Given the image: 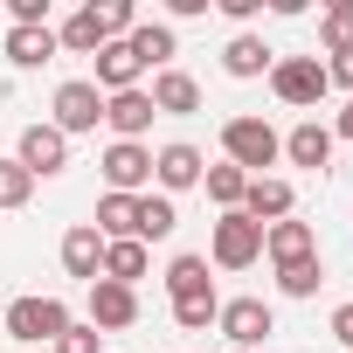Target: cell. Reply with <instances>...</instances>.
Masks as SVG:
<instances>
[{"label": "cell", "mask_w": 353, "mask_h": 353, "mask_svg": "<svg viewBox=\"0 0 353 353\" xmlns=\"http://www.w3.org/2000/svg\"><path fill=\"white\" fill-rule=\"evenodd\" d=\"M166 298H173V305H188V298H215L208 256H173V263H166Z\"/></svg>", "instance_id": "21"}, {"label": "cell", "mask_w": 353, "mask_h": 353, "mask_svg": "<svg viewBox=\"0 0 353 353\" xmlns=\"http://www.w3.org/2000/svg\"><path fill=\"white\" fill-rule=\"evenodd\" d=\"M145 97H152L159 118H194V111H201V83H194L188 70H159V77L145 83Z\"/></svg>", "instance_id": "13"}, {"label": "cell", "mask_w": 353, "mask_h": 353, "mask_svg": "<svg viewBox=\"0 0 353 353\" xmlns=\"http://www.w3.org/2000/svg\"><path fill=\"white\" fill-rule=\"evenodd\" d=\"M0 49H8L14 70H42V63L56 56V28H8V42H0Z\"/></svg>", "instance_id": "23"}, {"label": "cell", "mask_w": 353, "mask_h": 353, "mask_svg": "<svg viewBox=\"0 0 353 353\" xmlns=\"http://www.w3.org/2000/svg\"><path fill=\"white\" fill-rule=\"evenodd\" d=\"M332 339H339V346H353V305H339V312H332Z\"/></svg>", "instance_id": "35"}, {"label": "cell", "mask_w": 353, "mask_h": 353, "mask_svg": "<svg viewBox=\"0 0 353 353\" xmlns=\"http://www.w3.org/2000/svg\"><path fill=\"white\" fill-rule=\"evenodd\" d=\"M201 173H208V159H201V145H188V139H173V145L152 152V181H159L166 201L188 194V188H201Z\"/></svg>", "instance_id": "8"}, {"label": "cell", "mask_w": 353, "mask_h": 353, "mask_svg": "<svg viewBox=\"0 0 353 353\" xmlns=\"http://www.w3.org/2000/svg\"><path fill=\"white\" fill-rule=\"evenodd\" d=\"M222 159H229L236 173H250V181H263V166L284 159V132H277L270 118H229V125H222Z\"/></svg>", "instance_id": "1"}, {"label": "cell", "mask_w": 353, "mask_h": 353, "mask_svg": "<svg viewBox=\"0 0 353 353\" xmlns=\"http://www.w3.org/2000/svg\"><path fill=\"white\" fill-rule=\"evenodd\" d=\"M332 145H339V139H332V125H319V118H305V125L284 132V159H291V166H312V173L332 166Z\"/></svg>", "instance_id": "14"}, {"label": "cell", "mask_w": 353, "mask_h": 353, "mask_svg": "<svg viewBox=\"0 0 353 353\" xmlns=\"http://www.w3.org/2000/svg\"><path fill=\"white\" fill-rule=\"evenodd\" d=\"M97 339H104V332H97L90 319H70V325H63V339H56V353H104Z\"/></svg>", "instance_id": "31"}, {"label": "cell", "mask_w": 353, "mask_h": 353, "mask_svg": "<svg viewBox=\"0 0 353 353\" xmlns=\"http://www.w3.org/2000/svg\"><path fill=\"white\" fill-rule=\"evenodd\" d=\"M28 194H35V173L21 159H0V208H28Z\"/></svg>", "instance_id": "29"}, {"label": "cell", "mask_w": 353, "mask_h": 353, "mask_svg": "<svg viewBox=\"0 0 353 353\" xmlns=\"http://www.w3.org/2000/svg\"><path fill=\"white\" fill-rule=\"evenodd\" d=\"M263 256H270V263H298V256H319V236H312V222H298V215L270 222V229H263Z\"/></svg>", "instance_id": "17"}, {"label": "cell", "mask_w": 353, "mask_h": 353, "mask_svg": "<svg viewBox=\"0 0 353 353\" xmlns=\"http://www.w3.org/2000/svg\"><path fill=\"white\" fill-rule=\"evenodd\" d=\"M243 215H250L256 229H270V222L298 215V188H291V181H277V173H263V181H250V188H243Z\"/></svg>", "instance_id": "10"}, {"label": "cell", "mask_w": 353, "mask_h": 353, "mask_svg": "<svg viewBox=\"0 0 353 353\" xmlns=\"http://www.w3.org/2000/svg\"><path fill=\"white\" fill-rule=\"evenodd\" d=\"M152 97H145V83L139 90H118V97H104V125H111V139H132V145H145V132H152Z\"/></svg>", "instance_id": "11"}, {"label": "cell", "mask_w": 353, "mask_h": 353, "mask_svg": "<svg viewBox=\"0 0 353 353\" xmlns=\"http://www.w3.org/2000/svg\"><path fill=\"white\" fill-rule=\"evenodd\" d=\"M104 243H139V194H97V222Z\"/></svg>", "instance_id": "20"}, {"label": "cell", "mask_w": 353, "mask_h": 353, "mask_svg": "<svg viewBox=\"0 0 353 353\" xmlns=\"http://www.w3.org/2000/svg\"><path fill=\"white\" fill-rule=\"evenodd\" d=\"M325 83H339V90L353 97V56H332V63H325Z\"/></svg>", "instance_id": "33"}, {"label": "cell", "mask_w": 353, "mask_h": 353, "mask_svg": "<svg viewBox=\"0 0 353 353\" xmlns=\"http://www.w3.org/2000/svg\"><path fill=\"white\" fill-rule=\"evenodd\" d=\"M263 256V229L243 215V208H229L222 222H215V236H208V263L215 270H250Z\"/></svg>", "instance_id": "4"}, {"label": "cell", "mask_w": 353, "mask_h": 353, "mask_svg": "<svg viewBox=\"0 0 353 353\" xmlns=\"http://www.w3.org/2000/svg\"><path fill=\"white\" fill-rule=\"evenodd\" d=\"M270 63H277V56H270V42H263V35H250V28H236V35H229V49H222V70H229L236 83L270 77Z\"/></svg>", "instance_id": "16"}, {"label": "cell", "mask_w": 353, "mask_h": 353, "mask_svg": "<svg viewBox=\"0 0 353 353\" xmlns=\"http://www.w3.org/2000/svg\"><path fill=\"white\" fill-rule=\"evenodd\" d=\"M125 49H132V56L159 77V70H173V49H181V35H173L166 21H139V28L125 35Z\"/></svg>", "instance_id": "19"}, {"label": "cell", "mask_w": 353, "mask_h": 353, "mask_svg": "<svg viewBox=\"0 0 353 353\" xmlns=\"http://www.w3.org/2000/svg\"><path fill=\"white\" fill-rule=\"evenodd\" d=\"M14 159L35 173V181H56V173L70 166V139H63L56 125H21V139H14Z\"/></svg>", "instance_id": "9"}, {"label": "cell", "mask_w": 353, "mask_h": 353, "mask_svg": "<svg viewBox=\"0 0 353 353\" xmlns=\"http://www.w3.org/2000/svg\"><path fill=\"white\" fill-rule=\"evenodd\" d=\"M14 28H49V0H8Z\"/></svg>", "instance_id": "32"}, {"label": "cell", "mask_w": 353, "mask_h": 353, "mask_svg": "<svg viewBox=\"0 0 353 353\" xmlns=\"http://www.w3.org/2000/svg\"><path fill=\"white\" fill-rule=\"evenodd\" d=\"M90 325H97V332H125V325H139V291L97 277V284H90Z\"/></svg>", "instance_id": "12"}, {"label": "cell", "mask_w": 353, "mask_h": 353, "mask_svg": "<svg viewBox=\"0 0 353 353\" xmlns=\"http://www.w3.org/2000/svg\"><path fill=\"white\" fill-rule=\"evenodd\" d=\"M270 90H277V104L312 111L332 83H325V63H319V56H277V63H270Z\"/></svg>", "instance_id": "3"}, {"label": "cell", "mask_w": 353, "mask_h": 353, "mask_svg": "<svg viewBox=\"0 0 353 353\" xmlns=\"http://www.w3.org/2000/svg\"><path fill=\"white\" fill-rule=\"evenodd\" d=\"M63 270H70V277H83V284H97V277H104V236H97L90 222H77V229L63 236Z\"/></svg>", "instance_id": "18"}, {"label": "cell", "mask_w": 353, "mask_h": 353, "mask_svg": "<svg viewBox=\"0 0 353 353\" xmlns=\"http://www.w3.org/2000/svg\"><path fill=\"white\" fill-rule=\"evenodd\" d=\"M152 270V256H145V243H104V277L111 284H125V291H139V277Z\"/></svg>", "instance_id": "25"}, {"label": "cell", "mask_w": 353, "mask_h": 353, "mask_svg": "<svg viewBox=\"0 0 353 353\" xmlns=\"http://www.w3.org/2000/svg\"><path fill=\"white\" fill-rule=\"evenodd\" d=\"M104 42H111V35H104V14H97V8H77V14L56 28V49H70V56H97Z\"/></svg>", "instance_id": "22"}, {"label": "cell", "mask_w": 353, "mask_h": 353, "mask_svg": "<svg viewBox=\"0 0 353 353\" xmlns=\"http://www.w3.org/2000/svg\"><path fill=\"white\" fill-rule=\"evenodd\" d=\"M97 173H104V194H152V145L111 139L104 159H97Z\"/></svg>", "instance_id": "5"}, {"label": "cell", "mask_w": 353, "mask_h": 353, "mask_svg": "<svg viewBox=\"0 0 353 353\" xmlns=\"http://www.w3.org/2000/svg\"><path fill=\"white\" fill-rule=\"evenodd\" d=\"M49 111H56L49 125H56L63 139H77V132H97V125H104V90H97L90 77H70V83H56V104H49Z\"/></svg>", "instance_id": "6"}, {"label": "cell", "mask_w": 353, "mask_h": 353, "mask_svg": "<svg viewBox=\"0 0 353 353\" xmlns=\"http://www.w3.org/2000/svg\"><path fill=\"white\" fill-rule=\"evenodd\" d=\"M0 312H8V305H0Z\"/></svg>", "instance_id": "37"}, {"label": "cell", "mask_w": 353, "mask_h": 353, "mask_svg": "<svg viewBox=\"0 0 353 353\" xmlns=\"http://www.w3.org/2000/svg\"><path fill=\"white\" fill-rule=\"evenodd\" d=\"M201 188H208V201L229 215V208H243V188H250V173H236V166L222 159V166H208V173H201Z\"/></svg>", "instance_id": "28"}, {"label": "cell", "mask_w": 353, "mask_h": 353, "mask_svg": "<svg viewBox=\"0 0 353 353\" xmlns=\"http://www.w3.org/2000/svg\"><path fill=\"white\" fill-rule=\"evenodd\" d=\"M319 49H325V63H332V56H353V0L319 8Z\"/></svg>", "instance_id": "24"}, {"label": "cell", "mask_w": 353, "mask_h": 353, "mask_svg": "<svg viewBox=\"0 0 353 353\" xmlns=\"http://www.w3.org/2000/svg\"><path fill=\"white\" fill-rule=\"evenodd\" d=\"M63 325H70V305L56 291H28V298H14L8 312H0V332L21 339V346H56Z\"/></svg>", "instance_id": "2"}, {"label": "cell", "mask_w": 353, "mask_h": 353, "mask_svg": "<svg viewBox=\"0 0 353 353\" xmlns=\"http://www.w3.org/2000/svg\"><path fill=\"white\" fill-rule=\"evenodd\" d=\"M173 229H181V208H173L166 194H139V243L152 250V243H166Z\"/></svg>", "instance_id": "26"}, {"label": "cell", "mask_w": 353, "mask_h": 353, "mask_svg": "<svg viewBox=\"0 0 353 353\" xmlns=\"http://www.w3.org/2000/svg\"><path fill=\"white\" fill-rule=\"evenodd\" d=\"M215 332H229V346H236V353H250V346H263V339L277 332V312H270L263 298H222Z\"/></svg>", "instance_id": "7"}, {"label": "cell", "mask_w": 353, "mask_h": 353, "mask_svg": "<svg viewBox=\"0 0 353 353\" xmlns=\"http://www.w3.org/2000/svg\"><path fill=\"white\" fill-rule=\"evenodd\" d=\"M319 284H325V256L277 263V291H284V298H319Z\"/></svg>", "instance_id": "27"}, {"label": "cell", "mask_w": 353, "mask_h": 353, "mask_svg": "<svg viewBox=\"0 0 353 353\" xmlns=\"http://www.w3.org/2000/svg\"><path fill=\"white\" fill-rule=\"evenodd\" d=\"M215 8H222V14L243 28V21H256V8H263V0H215Z\"/></svg>", "instance_id": "34"}, {"label": "cell", "mask_w": 353, "mask_h": 353, "mask_svg": "<svg viewBox=\"0 0 353 353\" xmlns=\"http://www.w3.org/2000/svg\"><path fill=\"white\" fill-rule=\"evenodd\" d=\"M90 63H97V77H90V83H97L104 97H118V90H139V77H145V63H139L125 42H104Z\"/></svg>", "instance_id": "15"}, {"label": "cell", "mask_w": 353, "mask_h": 353, "mask_svg": "<svg viewBox=\"0 0 353 353\" xmlns=\"http://www.w3.org/2000/svg\"><path fill=\"white\" fill-rule=\"evenodd\" d=\"M332 139H353V97H346V111L332 118Z\"/></svg>", "instance_id": "36"}, {"label": "cell", "mask_w": 353, "mask_h": 353, "mask_svg": "<svg viewBox=\"0 0 353 353\" xmlns=\"http://www.w3.org/2000/svg\"><path fill=\"white\" fill-rule=\"evenodd\" d=\"M229 353H236V346H229Z\"/></svg>", "instance_id": "38"}, {"label": "cell", "mask_w": 353, "mask_h": 353, "mask_svg": "<svg viewBox=\"0 0 353 353\" xmlns=\"http://www.w3.org/2000/svg\"><path fill=\"white\" fill-rule=\"evenodd\" d=\"M215 312H222V298H188V305H173V325L181 332H208Z\"/></svg>", "instance_id": "30"}]
</instances>
